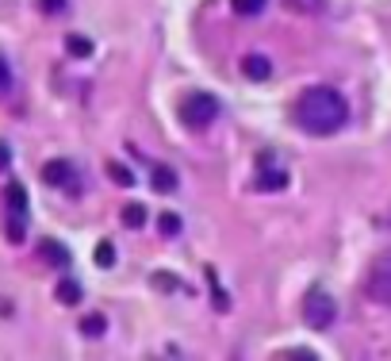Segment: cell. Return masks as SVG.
<instances>
[{
	"label": "cell",
	"instance_id": "obj_1",
	"mask_svg": "<svg viewBox=\"0 0 391 361\" xmlns=\"http://www.w3.org/2000/svg\"><path fill=\"white\" fill-rule=\"evenodd\" d=\"M346 119H349V104L330 85H314L295 100V123L311 135H334V131L346 127Z\"/></svg>",
	"mask_w": 391,
	"mask_h": 361
},
{
	"label": "cell",
	"instance_id": "obj_2",
	"mask_svg": "<svg viewBox=\"0 0 391 361\" xmlns=\"http://www.w3.org/2000/svg\"><path fill=\"white\" fill-rule=\"evenodd\" d=\"M4 208H8V242H23L27 239V188L20 180H8Z\"/></svg>",
	"mask_w": 391,
	"mask_h": 361
},
{
	"label": "cell",
	"instance_id": "obj_3",
	"mask_svg": "<svg viewBox=\"0 0 391 361\" xmlns=\"http://www.w3.org/2000/svg\"><path fill=\"white\" fill-rule=\"evenodd\" d=\"M180 119L192 131H207L219 119V100L207 97V92H192V97H185V104H180Z\"/></svg>",
	"mask_w": 391,
	"mask_h": 361
},
{
	"label": "cell",
	"instance_id": "obj_4",
	"mask_svg": "<svg viewBox=\"0 0 391 361\" xmlns=\"http://www.w3.org/2000/svg\"><path fill=\"white\" fill-rule=\"evenodd\" d=\"M303 319H307L314 330H326L330 323L338 319V300L322 289H311L307 296H303Z\"/></svg>",
	"mask_w": 391,
	"mask_h": 361
},
{
	"label": "cell",
	"instance_id": "obj_5",
	"mask_svg": "<svg viewBox=\"0 0 391 361\" xmlns=\"http://www.w3.org/2000/svg\"><path fill=\"white\" fill-rule=\"evenodd\" d=\"M365 292H368V300H372V303H380V308H391V254L372 265Z\"/></svg>",
	"mask_w": 391,
	"mask_h": 361
},
{
	"label": "cell",
	"instance_id": "obj_6",
	"mask_svg": "<svg viewBox=\"0 0 391 361\" xmlns=\"http://www.w3.org/2000/svg\"><path fill=\"white\" fill-rule=\"evenodd\" d=\"M43 180L50 188H65V193H77V169L70 166V161H46L43 166Z\"/></svg>",
	"mask_w": 391,
	"mask_h": 361
},
{
	"label": "cell",
	"instance_id": "obj_7",
	"mask_svg": "<svg viewBox=\"0 0 391 361\" xmlns=\"http://www.w3.org/2000/svg\"><path fill=\"white\" fill-rule=\"evenodd\" d=\"M242 73H246V77H250V81H269L272 77V62L269 58H265V54H246V58H242Z\"/></svg>",
	"mask_w": 391,
	"mask_h": 361
},
{
	"label": "cell",
	"instance_id": "obj_8",
	"mask_svg": "<svg viewBox=\"0 0 391 361\" xmlns=\"http://www.w3.org/2000/svg\"><path fill=\"white\" fill-rule=\"evenodd\" d=\"M150 185H154V193H161V196L177 193V169H169V166H154V169H150Z\"/></svg>",
	"mask_w": 391,
	"mask_h": 361
},
{
	"label": "cell",
	"instance_id": "obj_9",
	"mask_svg": "<svg viewBox=\"0 0 391 361\" xmlns=\"http://www.w3.org/2000/svg\"><path fill=\"white\" fill-rule=\"evenodd\" d=\"M257 188L261 193H280V188H288V173L284 169H265V173H257Z\"/></svg>",
	"mask_w": 391,
	"mask_h": 361
},
{
	"label": "cell",
	"instance_id": "obj_10",
	"mask_svg": "<svg viewBox=\"0 0 391 361\" xmlns=\"http://www.w3.org/2000/svg\"><path fill=\"white\" fill-rule=\"evenodd\" d=\"M39 254H43L50 265H58V269H62V265H70V250H65L62 242H54V239H43V242H39Z\"/></svg>",
	"mask_w": 391,
	"mask_h": 361
},
{
	"label": "cell",
	"instance_id": "obj_11",
	"mask_svg": "<svg viewBox=\"0 0 391 361\" xmlns=\"http://www.w3.org/2000/svg\"><path fill=\"white\" fill-rule=\"evenodd\" d=\"M150 220V212H146V204H138V200H131V204H123V223L131 227V231H142Z\"/></svg>",
	"mask_w": 391,
	"mask_h": 361
},
{
	"label": "cell",
	"instance_id": "obj_12",
	"mask_svg": "<svg viewBox=\"0 0 391 361\" xmlns=\"http://www.w3.org/2000/svg\"><path fill=\"white\" fill-rule=\"evenodd\" d=\"M54 296H58V303H65V308H73V303H81V284L77 281H62L58 289H54Z\"/></svg>",
	"mask_w": 391,
	"mask_h": 361
},
{
	"label": "cell",
	"instance_id": "obj_13",
	"mask_svg": "<svg viewBox=\"0 0 391 361\" xmlns=\"http://www.w3.org/2000/svg\"><path fill=\"white\" fill-rule=\"evenodd\" d=\"M104 330H108V319H104L100 311H92V316H84V319H81V335H89V338H100Z\"/></svg>",
	"mask_w": 391,
	"mask_h": 361
},
{
	"label": "cell",
	"instance_id": "obj_14",
	"mask_svg": "<svg viewBox=\"0 0 391 361\" xmlns=\"http://www.w3.org/2000/svg\"><path fill=\"white\" fill-rule=\"evenodd\" d=\"M265 4H269V0H231L234 16H242V20H253V16H261Z\"/></svg>",
	"mask_w": 391,
	"mask_h": 361
},
{
	"label": "cell",
	"instance_id": "obj_15",
	"mask_svg": "<svg viewBox=\"0 0 391 361\" xmlns=\"http://www.w3.org/2000/svg\"><path fill=\"white\" fill-rule=\"evenodd\" d=\"M65 50H70V58H89V54H92V39H84V35H70V39H65Z\"/></svg>",
	"mask_w": 391,
	"mask_h": 361
},
{
	"label": "cell",
	"instance_id": "obj_16",
	"mask_svg": "<svg viewBox=\"0 0 391 361\" xmlns=\"http://www.w3.org/2000/svg\"><path fill=\"white\" fill-rule=\"evenodd\" d=\"M108 177L116 180L119 188H131V185H135V173H131L127 166H119V161H111V166H108Z\"/></svg>",
	"mask_w": 391,
	"mask_h": 361
},
{
	"label": "cell",
	"instance_id": "obj_17",
	"mask_svg": "<svg viewBox=\"0 0 391 361\" xmlns=\"http://www.w3.org/2000/svg\"><path fill=\"white\" fill-rule=\"evenodd\" d=\"M97 265H100V269H111V265H116V246H111V242L97 246Z\"/></svg>",
	"mask_w": 391,
	"mask_h": 361
},
{
	"label": "cell",
	"instance_id": "obj_18",
	"mask_svg": "<svg viewBox=\"0 0 391 361\" xmlns=\"http://www.w3.org/2000/svg\"><path fill=\"white\" fill-rule=\"evenodd\" d=\"M158 227H161V235H165V239H177V235H180V220H177L173 212H165V215H161Z\"/></svg>",
	"mask_w": 391,
	"mask_h": 361
},
{
	"label": "cell",
	"instance_id": "obj_19",
	"mask_svg": "<svg viewBox=\"0 0 391 361\" xmlns=\"http://www.w3.org/2000/svg\"><path fill=\"white\" fill-rule=\"evenodd\" d=\"M8 89H12V65H8L4 54H0V97H4Z\"/></svg>",
	"mask_w": 391,
	"mask_h": 361
},
{
	"label": "cell",
	"instance_id": "obj_20",
	"mask_svg": "<svg viewBox=\"0 0 391 361\" xmlns=\"http://www.w3.org/2000/svg\"><path fill=\"white\" fill-rule=\"evenodd\" d=\"M65 4H70V0H39V8L46 16H58V12H65Z\"/></svg>",
	"mask_w": 391,
	"mask_h": 361
},
{
	"label": "cell",
	"instance_id": "obj_21",
	"mask_svg": "<svg viewBox=\"0 0 391 361\" xmlns=\"http://www.w3.org/2000/svg\"><path fill=\"white\" fill-rule=\"evenodd\" d=\"M154 284H158V289H173V292H185V284H180V281H173V277H165V273H158V277H154Z\"/></svg>",
	"mask_w": 391,
	"mask_h": 361
},
{
	"label": "cell",
	"instance_id": "obj_22",
	"mask_svg": "<svg viewBox=\"0 0 391 361\" xmlns=\"http://www.w3.org/2000/svg\"><path fill=\"white\" fill-rule=\"evenodd\" d=\"M288 8H299V12H319L322 0H288Z\"/></svg>",
	"mask_w": 391,
	"mask_h": 361
},
{
	"label": "cell",
	"instance_id": "obj_23",
	"mask_svg": "<svg viewBox=\"0 0 391 361\" xmlns=\"http://www.w3.org/2000/svg\"><path fill=\"white\" fill-rule=\"evenodd\" d=\"M12 166V150H8V142H0V173Z\"/></svg>",
	"mask_w": 391,
	"mask_h": 361
}]
</instances>
